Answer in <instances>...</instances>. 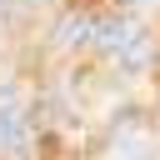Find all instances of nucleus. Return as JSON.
Here are the masks:
<instances>
[{
  "mask_svg": "<svg viewBox=\"0 0 160 160\" xmlns=\"http://www.w3.org/2000/svg\"><path fill=\"white\" fill-rule=\"evenodd\" d=\"M140 35H145V30H140L135 20H120V15H110V20H100V25H95V45H100L110 60H120Z\"/></svg>",
  "mask_w": 160,
  "mask_h": 160,
  "instance_id": "1",
  "label": "nucleus"
},
{
  "mask_svg": "<svg viewBox=\"0 0 160 160\" xmlns=\"http://www.w3.org/2000/svg\"><path fill=\"white\" fill-rule=\"evenodd\" d=\"M145 60H150V40H145V35H140V40H135V45H130V50H125V55H120V60H115V65H120V70H140V65H145Z\"/></svg>",
  "mask_w": 160,
  "mask_h": 160,
  "instance_id": "4",
  "label": "nucleus"
},
{
  "mask_svg": "<svg viewBox=\"0 0 160 160\" xmlns=\"http://www.w3.org/2000/svg\"><path fill=\"white\" fill-rule=\"evenodd\" d=\"M150 150V135L145 130H125V140L115 135V145H110V160H140Z\"/></svg>",
  "mask_w": 160,
  "mask_h": 160,
  "instance_id": "3",
  "label": "nucleus"
},
{
  "mask_svg": "<svg viewBox=\"0 0 160 160\" xmlns=\"http://www.w3.org/2000/svg\"><path fill=\"white\" fill-rule=\"evenodd\" d=\"M95 15H65L60 25H55V40L65 45V50H75V45H95Z\"/></svg>",
  "mask_w": 160,
  "mask_h": 160,
  "instance_id": "2",
  "label": "nucleus"
}]
</instances>
